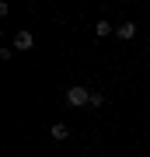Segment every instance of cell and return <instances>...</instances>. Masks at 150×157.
<instances>
[{
  "instance_id": "obj_1",
  "label": "cell",
  "mask_w": 150,
  "mask_h": 157,
  "mask_svg": "<svg viewBox=\"0 0 150 157\" xmlns=\"http://www.w3.org/2000/svg\"><path fill=\"white\" fill-rule=\"evenodd\" d=\"M67 105H70V108L91 105V87H87V84H70V87H67Z\"/></svg>"
},
{
  "instance_id": "obj_2",
  "label": "cell",
  "mask_w": 150,
  "mask_h": 157,
  "mask_svg": "<svg viewBox=\"0 0 150 157\" xmlns=\"http://www.w3.org/2000/svg\"><path fill=\"white\" fill-rule=\"evenodd\" d=\"M32 45H35V35L28 32V28H21V32L14 35V49H17V52H28Z\"/></svg>"
},
{
  "instance_id": "obj_3",
  "label": "cell",
  "mask_w": 150,
  "mask_h": 157,
  "mask_svg": "<svg viewBox=\"0 0 150 157\" xmlns=\"http://www.w3.org/2000/svg\"><path fill=\"white\" fill-rule=\"evenodd\" d=\"M94 35H98V39H108V35H115V25H112L108 17H101V21L94 25Z\"/></svg>"
},
{
  "instance_id": "obj_4",
  "label": "cell",
  "mask_w": 150,
  "mask_h": 157,
  "mask_svg": "<svg viewBox=\"0 0 150 157\" xmlns=\"http://www.w3.org/2000/svg\"><path fill=\"white\" fill-rule=\"evenodd\" d=\"M115 35H119L122 42H129V39L136 35V25H133V21H122V25H115Z\"/></svg>"
},
{
  "instance_id": "obj_5",
  "label": "cell",
  "mask_w": 150,
  "mask_h": 157,
  "mask_svg": "<svg viewBox=\"0 0 150 157\" xmlns=\"http://www.w3.org/2000/svg\"><path fill=\"white\" fill-rule=\"evenodd\" d=\"M49 136H52V140H67V136H70V126L67 122H52L49 126Z\"/></svg>"
},
{
  "instance_id": "obj_6",
  "label": "cell",
  "mask_w": 150,
  "mask_h": 157,
  "mask_svg": "<svg viewBox=\"0 0 150 157\" xmlns=\"http://www.w3.org/2000/svg\"><path fill=\"white\" fill-rule=\"evenodd\" d=\"M105 105V94H101V91H91V108H101Z\"/></svg>"
}]
</instances>
